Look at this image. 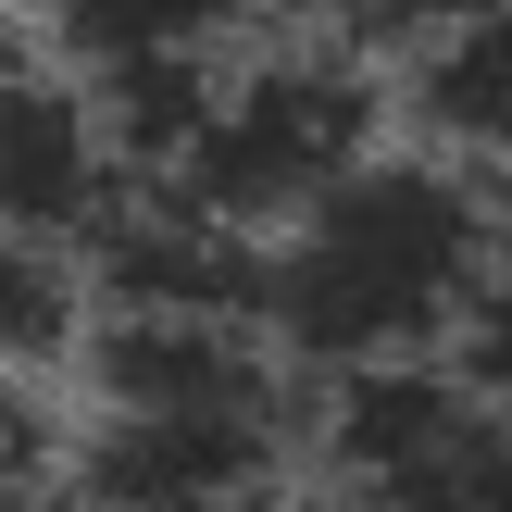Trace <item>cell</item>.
I'll use <instances>...</instances> for the list:
<instances>
[{
    "instance_id": "obj_5",
    "label": "cell",
    "mask_w": 512,
    "mask_h": 512,
    "mask_svg": "<svg viewBox=\"0 0 512 512\" xmlns=\"http://www.w3.org/2000/svg\"><path fill=\"white\" fill-rule=\"evenodd\" d=\"M0 188H13V250H88L100 238V213L138 175H125V138H113L88 75H63V63L13 75V175Z\"/></svg>"
},
{
    "instance_id": "obj_2",
    "label": "cell",
    "mask_w": 512,
    "mask_h": 512,
    "mask_svg": "<svg viewBox=\"0 0 512 512\" xmlns=\"http://www.w3.org/2000/svg\"><path fill=\"white\" fill-rule=\"evenodd\" d=\"M88 463L75 488L100 512H275V475L313 450V413L288 388V350L263 325H88Z\"/></svg>"
},
{
    "instance_id": "obj_6",
    "label": "cell",
    "mask_w": 512,
    "mask_h": 512,
    "mask_svg": "<svg viewBox=\"0 0 512 512\" xmlns=\"http://www.w3.org/2000/svg\"><path fill=\"white\" fill-rule=\"evenodd\" d=\"M400 113L425 125V150H438V163H463V175H488V188H512V0L463 13L438 50H413Z\"/></svg>"
},
{
    "instance_id": "obj_1",
    "label": "cell",
    "mask_w": 512,
    "mask_h": 512,
    "mask_svg": "<svg viewBox=\"0 0 512 512\" xmlns=\"http://www.w3.org/2000/svg\"><path fill=\"white\" fill-rule=\"evenodd\" d=\"M512 250V188L438 163V150H375L325 213H300L275 238L263 275V338L288 350V375H400L463 350L475 300L500 288Z\"/></svg>"
},
{
    "instance_id": "obj_3",
    "label": "cell",
    "mask_w": 512,
    "mask_h": 512,
    "mask_svg": "<svg viewBox=\"0 0 512 512\" xmlns=\"http://www.w3.org/2000/svg\"><path fill=\"white\" fill-rule=\"evenodd\" d=\"M363 163H375V75H363V50L275 38V50H250V63L213 75L188 150H175L150 188L200 200L213 225H238V238L275 250L300 213H325Z\"/></svg>"
},
{
    "instance_id": "obj_7",
    "label": "cell",
    "mask_w": 512,
    "mask_h": 512,
    "mask_svg": "<svg viewBox=\"0 0 512 512\" xmlns=\"http://www.w3.org/2000/svg\"><path fill=\"white\" fill-rule=\"evenodd\" d=\"M250 13L263 0H50V38L88 88H150V75H213Z\"/></svg>"
},
{
    "instance_id": "obj_10",
    "label": "cell",
    "mask_w": 512,
    "mask_h": 512,
    "mask_svg": "<svg viewBox=\"0 0 512 512\" xmlns=\"http://www.w3.org/2000/svg\"><path fill=\"white\" fill-rule=\"evenodd\" d=\"M275 512H363V500H338V488H325V500H275Z\"/></svg>"
},
{
    "instance_id": "obj_8",
    "label": "cell",
    "mask_w": 512,
    "mask_h": 512,
    "mask_svg": "<svg viewBox=\"0 0 512 512\" xmlns=\"http://www.w3.org/2000/svg\"><path fill=\"white\" fill-rule=\"evenodd\" d=\"M463 13H488V0H338V25H325V38L363 50V63H375V50H400V63H413V50H438Z\"/></svg>"
},
{
    "instance_id": "obj_9",
    "label": "cell",
    "mask_w": 512,
    "mask_h": 512,
    "mask_svg": "<svg viewBox=\"0 0 512 512\" xmlns=\"http://www.w3.org/2000/svg\"><path fill=\"white\" fill-rule=\"evenodd\" d=\"M463 375L500 400V425H512V250H500V288L475 300V325H463Z\"/></svg>"
},
{
    "instance_id": "obj_4",
    "label": "cell",
    "mask_w": 512,
    "mask_h": 512,
    "mask_svg": "<svg viewBox=\"0 0 512 512\" xmlns=\"http://www.w3.org/2000/svg\"><path fill=\"white\" fill-rule=\"evenodd\" d=\"M313 463L363 512H512V425L463 363H400V375L325 388Z\"/></svg>"
}]
</instances>
